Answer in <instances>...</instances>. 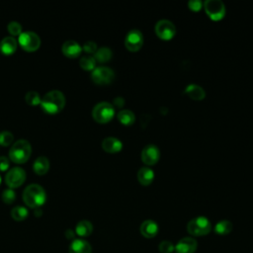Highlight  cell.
Segmentation results:
<instances>
[{
	"label": "cell",
	"instance_id": "obj_1",
	"mask_svg": "<svg viewBox=\"0 0 253 253\" xmlns=\"http://www.w3.org/2000/svg\"><path fill=\"white\" fill-rule=\"evenodd\" d=\"M65 106V97L59 90H52L44 95L41 101L42 109L48 114H58Z\"/></svg>",
	"mask_w": 253,
	"mask_h": 253
},
{
	"label": "cell",
	"instance_id": "obj_2",
	"mask_svg": "<svg viewBox=\"0 0 253 253\" xmlns=\"http://www.w3.org/2000/svg\"><path fill=\"white\" fill-rule=\"evenodd\" d=\"M46 191L38 184H31L27 186L23 192V201L30 208L39 209L46 203Z\"/></svg>",
	"mask_w": 253,
	"mask_h": 253
},
{
	"label": "cell",
	"instance_id": "obj_3",
	"mask_svg": "<svg viewBox=\"0 0 253 253\" xmlns=\"http://www.w3.org/2000/svg\"><path fill=\"white\" fill-rule=\"evenodd\" d=\"M32 155V147L27 139H19L12 144L9 151V158L14 163L22 164L29 160Z\"/></svg>",
	"mask_w": 253,
	"mask_h": 253
},
{
	"label": "cell",
	"instance_id": "obj_4",
	"mask_svg": "<svg viewBox=\"0 0 253 253\" xmlns=\"http://www.w3.org/2000/svg\"><path fill=\"white\" fill-rule=\"evenodd\" d=\"M115 116V108L109 102H100L92 110L93 119L101 124L110 122Z\"/></svg>",
	"mask_w": 253,
	"mask_h": 253
},
{
	"label": "cell",
	"instance_id": "obj_5",
	"mask_svg": "<svg viewBox=\"0 0 253 253\" xmlns=\"http://www.w3.org/2000/svg\"><path fill=\"white\" fill-rule=\"evenodd\" d=\"M212 230L211 222L206 216H197L192 219L187 225V231L191 235L203 236L210 234Z\"/></svg>",
	"mask_w": 253,
	"mask_h": 253
},
{
	"label": "cell",
	"instance_id": "obj_6",
	"mask_svg": "<svg viewBox=\"0 0 253 253\" xmlns=\"http://www.w3.org/2000/svg\"><path fill=\"white\" fill-rule=\"evenodd\" d=\"M19 45L26 52H35L41 46V39L35 32L26 31L22 32L19 36Z\"/></svg>",
	"mask_w": 253,
	"mask_h": 253
},
{
	"label": "cell",
	"instance_id": "obj_7",
	"mask_svg": "<svg viewBox=\"0 0 253 253\" xmlns=\"http://www.w3.org/2000/svg\"><path fill=\"white\" fill-rule=\"evenodd\" d=\"M91 78L93 82L99 85H107L110 84L115 78V72L111 67L108 66H98L92 70Z\"/></svg>",
	"mask_w": 253,
	"mask_h": 253
},
{
	"label": "cell",
	"instance_id": "obj_8",
	"mask_svg": "<svg viewBox=\"0 0 253 253\" xmlns=\"http://www.w3.org/2000/svg\"><path fill=\"white\" fill-rule=\"evenodd\" d=\"M204 8L208 16L214 21L223 19L226 14V5L222 0H206Z\"/></svg>",
	"mask_w": 253,
	"mask_h": 253
},
{
	"label": "cell",
	"instance_id": "obj_9",
	"mask_svg": "<svg viewBox=\"0 0 253 253\" xmlns=\"http://www.w3.org/2000/svg\"><path fill=\"white\" fill-rule=\"evenodd\" d=\"M25 180H26V172L21 167L11 168L5 176V183L11 189L20 187L25 182Z\"/></svg>",
	"mask_w": 253,
	"mask_h": 253
},
{
	"label": "cell",
	"instance_id": "obj_10",
	"mask_svg": "<svg viewBox=\"0 0 253 253\" xmlns=\"http://www.w3.org/2000/svg\"><path fill=\"white\" fill-rule=\"evenodd\" d=\"M156 33L162 40H171L176 34V28L174 24L167 19H161L156 24Z\"/></svg>",
	"mask_w": 253,
	"mask_h": 253
},
{
	"label": "cell",
	"instance_id": "obj_11",
	"mask_svg": "<svg viewBox=\"0 0 253 253\" xmlns=\"http://www.w3.org/2000/svg\"><path fill=\"white\" fill-rule=\"evenodd\" d=\"M142 45H143L142 33L137 29L129 31L125 39L126 48L131 52H136L142 47Z\"/></svg>",
	"mask_w": 253,
	"mask_h": 253
},
{
	"label": "cell",
	"instance_id": "obj_12",
	"mask_svg": "<svg viewBox=\"0 0 253 253\" xmlns=\"http://www.w3.org/2000/svg\"><path fill=\"white\" fill-rule=\"evenodd\" d=\"M159 157H160L159 149L156 146H155V144H148V146L143 148L141 152V159L149 166L157 163Z\"/></svg>",
	"mask_w": 253,
	"mask_h": 253
},
{
	"label": "cell",
	"instance_id": "obj_13",
	"mask_svg": "<svg viewBox=\"0 0 253 253\" xmlns=\"http://www.w3.org/2000/svg\"><path fill=\"white\" fill-rule=\"evenodd\" d=\"M197 240L192 237H183L174 246L176 253H194L197 250Z\"/></svg>",
	"mask_w": 253,
	"mask_h": 253
},
{
	"label": "cell",
	"instance_id": "obj_14",
	"mask_svg": "<svg viewBox=\"0 0 253 253\" xmlns=\"http://www.w3.org/2000/svg\"><path fill=\"white\" fill-rule=\"evenodd\" d=\"M61 52L66 58H76L80 56L82 52V47L74 40H68L63 43L61 47Z\"/></svg>",
	"mask_w": 253,
	"mask_h": 253
},
{
	"label": "cell",
	"instance_id": "obj_15",
	"mask_svg": "<svg viewBox=\"0 0 253 253\" xmlns=\"http://www.w3.org/2000/svg\"><path fill=\"white\" fill-rule=\"evenodd\" d=\"M102 148L106 153L116 154L122 151L123 142L115 136H108L103 139Z\"/></svg>",
	"mask_w": 253,
	"mask_h": 253
},
{
	"label": "cell",
	"instance_id": "obj_16",
	"mask_svg": "<svg viewBox=\"0 0 253 253\" xmlns=\"http://www.w3.org/2000/svg\"><path fill=\"white\" fill-rule=\"evenodd\" d=\"M158 230L159 229H158L157 223L153 220L144 221L140 225V228H139L141 235L147 238H153V237L156 236V234H158Z\"/></svg>",
	"mask_w": 253,
	"mask_h": 253
},
{
	"label": "cell",
	"instance_id": "obj_17",
	"mask_svg": "<svg viewBox=\"0 0 253 253\" xmlns=\"http://www.w3.org/2000/svg\"><path fill=\"white\" fill-rule=\"evenodd\" d=\"M69 253H92V247L84 239H75L69 245Z\"/></svg>",
	"mask_w": 253,
	"mask_h": 253
},
{
	"label": "cell",
	"instance_id": "obj_18",
	"mask_svg": "<svg viewBox=\"0 0 253 253\" xmlns=\"http://www.w3.org/2000/svg\"><path fill=\"white\" fill-rule=\"evenodd\" d=\"M155 179V171L149 167L143 166L137 171V180L141 185H150Z\"/></svg>",
	"mask_w": 253,
	"mask_h": 253
},
{
	"label": "cell",
	"instance_id": "obj_19",
	"mask_svg": "<svg viewBox=\"0 0 253 253\" xmlns=\"http://www.w3.org/2000/svg\"><path fill=\"white\" fill-rule=\"evenodd\" d=\"M17 50V41L13 37H5L0 42V51L5 56L13 55Z\"/></svg>",
	"mask_w": 253,
	"mask_h": 253
},
{
	"label": "cell",
	"instance_id": "obj_20",
	"mask_svg": "<svg viewBox=\"0 0 253 253\" xmlns=\"http://www.w3.org/2000/svg\"><path fill=\"white\" fill-rule=\"evenodd\" d=\"M184 93L193 100H202L206 96L204 88L198 84L191 83L185 87Z\"/></svg>",
	"mask_w": 253,
	"mask_h": 253
},
{
	"label": "cell",
	"instance_id": "obj_21",
	"mask_svg": "<svg viewBox=\"0 0 253 253\" xmlns=\"http://www.w3.org/2000/svg\"><path fill=\"white\" fill-rule=\"evenodd\" d=\"M34 171L38 175H45L50 169V161L45 156H40L35 160L33 165Z\"/></svg>",
	"mask_w": 253,
	"mask_h": 253
},
{
	"label": "cell",
	"instance_id": "obj_22",
	"mask_svg": "<svg viewBox=\"0 0 253 253\" xmlns=\"http://www.w3.org/2000/svg\"><path fill=\"white\" fill-rule=\"evenodd\" d=\"M113 53L112 50L108 47H101L99 49H97L96 53L94 54V58L96 59V61L104 63L109 61L112 58Z\"/></svg>",
	"mask_w": 253,
	"mask_h": 253
},
{
	"label": "cell",
	"instance_id": "obj_23",
	"mask_svg": "<svg viewBox=\"0 0 253 253\" xmlns=\"http://www.w3.org/2000/svg\"><path fill=\"white\" fill-rule=\"evenodd\" d=\"M93 232V226L89 221H80L76 228V234L81 237L89 236Z\"/></svg>",
	"mask_w": 253,
	"mask_h": 253
},
{
	"label": "cell",
	"instance_id": "obj_24",
	"mask_svg": "<svg viewBox=\"0 0 253 253\" xmlns=\"http://www.w3.org/2000/svg\"><path fill=\"white\" fill-rule=\"evenodd\" d=\"M233 229H234L233 224L228 220L220 221L214 226V232L216 234H219V235H227L232 233Z\"/></svg>",
	"mask_w": 253,
	"mask_h": 253
},
{
	"label": "cell",
	"instance_id": "obj_25",
	"mask_svg": "<svg viewBox=\"0 0 253 253\" xmlns=\"http://www.w3.org/2000/svg\"><path fill=\"white\" fill-rule=\"evenodd\" d=\"M118 120L125 126H130L132 124H134L135 120H136V115L133 111L128 110V109H123L121 110L118 115Z\"/></svg>",
	"mask_w": 253,
	"mask_h": 253
},
{
	"label": "cell",
	"instance_id": "obj_26",
	"mask_svg": "<svg viewBox=\"0 0 253 253\" xmlns=\"http://www.w3.org/2000/svg\"><path fill=\"white\" fill-rule=\"evenodd\" d=\"M28 214H29L28 210L22 206L14 207L11 211V216L14 221H17V222H22V221L26 220Z\"/></svg>",
	"mask_w": 253,
	"mask_h": 253
},
{
	"label": "cell",
	"instance_id": "obj_27",
	"mask_svg": "<svg viewBox=\"0 0 253 253\" xmlns=\"http://www.w3.org/2000/svg\"><path fill=\"white\" fill-rule=\"evenodd\" d=\"M96 62H97L96 59L92 56H83L79 60V64L81 68L86 71L94 70L96 67Z\"/></svg>",
	"mask_w": 253,
	"mask_h": 253
},
{
	"label": "cell",
	"instance_id": "obj_28",
	"mask_svg": "<svg viewBox=\"0 0 253 253\" xmlns=\"http://www.w3.org/2000/svg\"><path fill=\"white\" fill-rule=\"evenodd\" d=\"M25 101L31 106H38L41 105L42 98L38 92L29 91L25 96Z\"/></svg>",
	"mask_w": 253,
	"mask_h": 253
},
{
	"label": "cell",
	"instance_id": "obj_29",
	"mask_svg": "<svg viewBox=\"0 0 253 253\" xmlns=\"http://www.w3.org/2000/svg\"><path fill=\"white\" fill-rule=\"evenodd\" d=\"M14 141V136L12 133L8 131H3L0 133V146L2 147H8L12 144Z\"/></svg>",
	"mask_w": 253,
	"mask_h": 253
},
{
	"label": "cell",
	"instance_id": "obj_30",
	"mask_svg": "<svg viewBox=\"0 0 253 253\" xmlns=\"http://www.w3.org/2000/svg\"><path fill=\"white\" fill-rule=\"evenodd\" d=\"M1 199L2 201L5 203V204H12L15 199H16V193L13 189L9 188V189H5L3 192H2V195H1Z\"/></svg>",
	"mask_w": 253,
	"mask_h": 253
},
{
	"label": "cell",
	"instance_id": "obj_31",
	"mask_svg": "<svg viewBox=\"0 0 253 253\" xmlns=\"http://www.w3.org/2000/svg\"><path fill=\"white\" fill-rule=\"evenodd\" d=\"M7 30L12 36H20L22 34V26L16 21L10 22L7 26Z\"/></svg>",
	"mask_w": 253,
	"mask_h": 253
},
{
	"label": "cell",
	"instance_id": "obj_32",
	"mask_svg": "<svg viewBox=\"0 0 253 253\" xmlns=\"http://www.w3.org/2000/svg\"><path fill=\"white\" fill-rule=\"evenodd\" d=\"M158 249L161 253H171L172 251H174V245L168 240H163L159 243Z\"/></svg>",
	"mask_w": 253,
	"mask_h": 253
},
{
	"label": "cell",
	"instance_id": "obj_33",
	"mask_svg": "<svg viewBox=\"0 0 253 253\" xmlns=\"http://www.w3.org/2000/svg\"><path fill=\"white\" fill-rule=\"evenodd\" d=\"M97 44L93 41H88L84 44L82 50L87 54H95L97 51Z\"/></svg>",
	"mask_w": 253,
	"mask_h": 253
},
{
	"label": "cell",
	"instance_id": "obj_34",
	"mask_svg": "<svg viewBox=\"0 0 253 253\" xmlns=\"http://www.w3.org/2000/svg\"><path fill=\"white\" fill-rule=\"evenodd\" d=\"M203 5H204V3L202 1H200V0H190V1L188 2L189 8L193 11H199Z\"/></svg>",
	"mask_w": 253,
	"mask_h": 253
},
{
	"label": "cell",
	"instance_id": "obj_35",
	"mask_svg": "<svg viewBox=\"0 0 253 253\" xmlns=\"http://www.w3.org/2000/svg\"><path fill=\"white\" fill-rule=\"evenodd\" d=\"M10 166L9 159L6 156H0V171H6Z\"/></svg>",
	"mask_w": 253,
	"mask_h": 253
},
{
	"label": "cell",
	"instance_id": "obj_36",
	"mask_svg": "<svg viewBox=\"0 0 253 253\" xmlns=\"http://www.w3.org/2000/svg\"><path fill=\"white\" fill-rule=\"evenodd\" d=\"M65 236H66L68 239H71V238L75 237V234H74V232H72L71 230H67L66 233H65Z\"/></svg>",
	"mask_w": 253,
	"mask_h": 253
},
{
	"label": "cell",
	"instance_id": "obj_37",
	"mask_svg": "<svg viewBox=\"0 0 253 253\" xmlns=\"http://www.w3.org/2000/svg\"><path fill=\"white\" fill-rule=\"evenodd\" d=\"M1 181H2V179H1V176H0V185H1Z\"/></svg>",
	"mask_w": 253,
	"mask_h": 253
}]
</instances>
